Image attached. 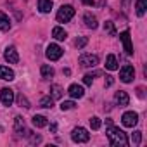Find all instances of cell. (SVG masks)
<instances>
[{
  "label": "cell",
  "mask_w": 147,
  "mask_h": 147,
  "mask_svg": "<svg viewBox=\"0 0 147 147\" xmlns=\"http://www.w3.org/2000/svg\"><path fill=\"white\" fill-rule=\"evenodd\" d=\"M107 138H109V142H111V145H114V147H126L128 145V137H126V133L123 131V130H119V128H116V126H109L107 128Z\"/></svg>",
  "instance_id": "6da1fadb"
},
{
  "label": "cell",
  "mask_w": 147,
  "mask_h": 147,
  "mask_svg": "<svg viewBox=\"0 0 147 147\" xmlns=\"http://www.w3.org/2000/svg\"><path fill=\"white\" fill-rule=\"evenodd\" d=\"M73 16H75V7L73 5H62L57 11V21L59 23H67L73 19Z\"/></svg>",
  "instance_id": "7a4b0ae2"
},
{
  "label": "cell",
  "mask_w": 147,
  "mask_h": 147,
  "mask_svg": "<svg viewBox=\"0 0 147 147\" xmlns=\"http://www.w3.org/2000/svg\"><path fill=\"white\" fill-rule=\"evenodd\" d=\"M71 138L75 140V142H78V144H85V142H88L90 133H88V130H87V128L78 126V128H75V130L71 131Z\"/></svg>",
  "instance_id": "3957f363"
},
{
  "label": "cell",
  "mask_w": 147,
  "mask_h": 147,
  "mask_svg": "<svg viewBox=\"0 0 147 147\" xmlns=\"http://www.w3.org/2000/svg\"><path fill=\"white\" fill-rule=\"evenodd\" d=\"M133 78H135V69H133V66L125 64L119 69V80L123 83H130V82H133Z\"/></svg>",
  "instance_id": "277c9868"
},
{
  "label": "cell",
  "mask_w": 147,
  "mask_h": 147,
  "mask_svg": "<svg viewBox=\"0 0 147 147\" xmlns=\"http://www.w3.org/2000/svg\"><path fill=\"white\" fill-rule=\"evenodd\" d=\"M121 123H123V126H126V128H133V126L138 123V114L133 113V111H126V113L121 116Z\"/></svg>",
  "instance_id": "5b68a950"
},
{
  "label": "cell",
  "mask_w": 147,
  "mask_h": 147,
  "mask_svg": "<svg viewBox=\"0 0 147 147\" xmlns=\"http://www.w3.org/2000/svg\"><path fill=\"white\" fill-rule=\"evenodd\" d=\"M45 55H47V59H50V61H57V59L62 57V49H61L57 43H50V45L47 47V50H45Z\"/></svg>",
  "instance_id": "8992f818"
},
{
  "label": "cell",
  "mask_w": 147,
  "mask_h": 147,
  "mask_svg": "<svg viewBox=\"0 0 147 147\" xmlns=\"http://www.w3.org/2000/svg\"><path fill=\"white\" fill-rule=\"evenodd\" d=\"M80 64H82L83 67H95V66L99 64V57L94 55V54H83V55L80 57Z\"/></svg>",
  "instance_id": "52a82bcc"
},
{
  "label": "cell",
  "mask_w": 147,
  "mask_h": 147,
  "mask_svg": "<svg viewBox=\"0 0 147 147\" xmlns=\"http://www.w3.org/2000/svg\"><path fill=\"white\" fill-rule=\"evenodd\" d=\"M119 40L123 42V47L126 50L128 55H133V45H131V38H130V31L125 30L123 33H119Z\"/></svg>",
  "instance_id": "ba28073f"
},
{
  "label": "cell",
  "mask_w": 147,
  "mask_h": 147,
  "mask_svg": "<svg viewBox=\"0 0 147 147\" xmlns=\"http://www.w3.org/2000/svg\"><path fill=\"white\" fill-rule=\"evenodd\" d=\"M0 100H2L4 106H12V102H14V92L11 88H2V90H0Z\"/></svg>",
  "instance_id": "9c48e42d"
},
{
  "label": "cell",
  "mask_w": 147,
  "mask_h": 147,
  "mask_svg": "<svg viewBox=\"0 0 147 147\" xmlns=\"http://www.w3.org/2000/svg\"><path fill=\"white\" fill-rule=\"evenodd\" d=\"M4 59H5L9 64H16V62L19 61V55H18L16 47H7L5 52H4Z\"/></svg>",
  "instance_id": "30bf717a"
},
{
  "label": "cell",
  "mask_w": 147,
  "mask_h": 147,
  "mask_svg": "<svg viewBox=\"0 0 147 147\" xmlns=\"http://www.w3.org/2000/svg\"><path fill=\"white\" fill-rule=\"evenodd\" d=\"M67 94L71 95V99H82V97H83V94H85V90H83V87H82V85L73 83V85L67 88Z\"/></svg>",
  "instance_id": "8fae6325"
},
{
  "label": "cell",
  "mask_w": 147,
  "mask_h": 147,
  "mask_svg": "<svg viewBox=\"0 0 147 147\" xmlns=\"http://www.w3.org/2000/svg\"><path fill=\"white\" fill-rule=\"evenodd\" d=\"M114 102H116L119 107H125V106H128L130 97H128V94H126V92L119 90V92H116V95H114Z\"/></svg>",
  "instance_id": "7c38bea8"
},
{
  "label": "cell",
  "mask_w": 147,
  "mask_h": 147,
  "mask_svg": "<svg viewBox=\"0 0 147 147\" xmlns=\"http://www.w3.org/2000/svg\"><path fill=\"white\" fill-rule=\"evenodd\" d=\"M14 71L7 66H0V80H5V82H12L14 80Z\"/></svg>",
  "instance_id": "4fadbf2b"
},
{
  "label": "cell",
  "mask_w": 147,
  "mask_h": 147,
  "mask_svg": "<svg viewBox=\"0 0 147 147\" xmlns=\"http://www.w3.org/2000/svg\"><path fill=\"white\" fill-rule=\"evenodd\" d=\"M14 128H16V131H18L19 135H24V137L31 133V131H28V130H26V126H24V119H23L21 116H18V118H16V123H14Z\"/></svg>",
  "instance_id": "5bb4252c"
},
{
  "label": "cell",
  "mask_w": 147,
  "mask_h": 147,
  "mask_svg": "<svg viewBox=\"0 0 147 147\" xmlns=\"http://www.w3.org/2000/svg\"><path fill=\"white\" fill-rule=\"evenodd\" d=\"M83 21H85V26H87V28H90V30H95V28L99 26L97 18H95L94 14H90V12H87V14L83 16Z\"/></svg>",
  "instance_id": "9a60e30c"
},
{
  "label": "cell",
  "mask_w": 147,
  "mask_h": 147,
  "mask_svg": "<svg viewBox=\"0 0 147 147\" xmlns=\"http://www.w3.org/2000/svg\"><path fill=\"white\" fill-rule=\"evenodd\" d=\"M11 30V19L7 14L0 11V31H9Z\"/></svg>",
  "instance_id": "2e32d148"
},
{
  "label": "cell",
  "mask_w": 147,
  "mask_h": 147,
  "mask_svg": "<svg viewBox=\"0 0 147 147\" xmlns=\"http://www.w3.org/2000/svg\"><path fill=\"white\" fill-rule=\"evenodd\" d=\"M38 11L47 14L52 11V0H38Z\"/></svg>",
  "instance_id": "e0dca14e"
},
{
  "label": "cell",
  "mask_w": 147,
  "mask_h": 147,
  "mask_svg": "<svg viewBox=\"0 0 147 147\" xmlns=\"http://www.w3.org/2000/svg\"><path fill=\"white\" fill-rule=\"evenodd\" d=\"M40 73H42V78H43V80H49V78L54 76V67L49 66V64H43V66L40 67Z\"/></svg>",
  "instance_id": "ac0fdd59"
},
{
  "label": "cell",
  "mask_w": 147,
  "mask_h": 147,
  "mask_svg": "<svg viewBox=\"0 0 147 147\" xmlns=\"http://www.w3.org/2000/svg\"><path fill=\"white\" fill-rule=\"evenodd\" d=\"M52 36L55 38V40H59V42H62V40H66L67 38V33L61 28V26H55L54 30H52Z\"/></svg>",
  "instance_id": "d6986e66"
},
{
  "label": "cell",
  "mask_w": 147,
  "mask_h": 147,
  "mask_svg": "<svg viewBox=\"0 0 147 147\" xmlns=\"http://www.w3.org/2000/svg\"><path fill=\"white\" fill-rule=\"evenodd\" d=\"M31 121H33V125H35L36 128H43V126H47V125H49L47 118H45V116H42V114H35Z\"/></svg>",
  "instance_id": "ffe728a7"
},
{
  "label": "cell",
  "mask_w": 147,
  "mask_h": 147,
  "mask_svg": "<svg viewBox=\"0 0 147 147\" xmlns=\"http://www.w3.org/2000/svg\"><path fill=\"white\" fill-rule=\"evenodd\" d=\"M106 67H107L109 71H116V69H118L116 55H113V54H109V55H107V59H106Z\"/></svg>",
  "instance_id": "44dd1931"
},
{
  "label": "cell",
  "mask_w": 147,
  "mask_h": 147,
  "mask_svg": "<svg viewBox=\"0 0 147 147\" xmlns=\"http://www.w3.org/2000/svg\"><path fill=\"white\" fill-rule=\"evenodd\" d=\"M145 9H147V0H137V4H135V12L137 16H144L145 14Z\"/></svg>",
  "instance_id": "7402d4cb"
},
{
  "label": "cell",
  "mask_w": 147,
  "mask_h": 147,
  "mask_svg": "<svg viewBox=\"0 0 147 147\" xmlns=\"http://www.w3.org/2000/svg\"><path fill=\"white\" fill-rule=\"evenodd\" d=\"M50 92H52V94H50L52 99H61V97H62V88H61L59 85H52V87H50Z\"/></svg>",
  "instance_id": "603a6c76"
},
{
  "label": "cell",
  "mask_w": 147,
  "mask_h": 147,
  "mask_svg": "<svg viewBox=\"0 0 147 147\" xmlns=\"http://www.w3.org/2000/svg\"><path fill=\"white\" fill-rule=\"evenodd\" d=\"M40 106H42V107H45V109H49V107H52V106H54V99H52L50 95H49V97H42Z\"/></svg>",
  "instance_id": "cb8c5ba5"
},
{
  "label": "cell",
  "mask_w": 147,
  "mask_h": 147,
  "mask_svg": "<svg viewBox=\"0 0 147 147\" xmlns=\"http://www.w3.org/2000/svg\"><path fill=\"white\" fill-rule=\"evenodd\" d=\"M97 75H99V73H88V75H85V76H83V83H85V85H92V83H94V78H95Z\"/></svg>",
  "instance_id": "d4e9b609"
},
{
  "label": "cell",
  "mask_w": 147,
  "mask_h": 147,
  "mask_svg": "<svg viewBox=\"0 0 147 147\" xmlns=\"http://www.w3.org/2000/svg\"><path fill=\"white\" fill-rule=\"evenodd\" d=\"M104 31H106V33H109V35H116L114 24H113L111 21H106V24H104Z\"/></svg>",
  "instance_id": "484cf974"
},
{
  "label": "cell",
  "mask_w": 147,
  "mask_h": 147,
  "mask_svg": "<svg viewBox=\"0 0 147 147\" xmlns=\"http://www.w3.org/2000/svg\"><path fill=\"white\" fill-rule=\"evenodd\" d=\"M90 126H92V130H99L100 128V119L97 116H92L90 118Z\"/></svg>",
  "instance_id": "4316f807"
},
{
  "label": "cell",
  "mask_w": 147,
  "mask_h": 147,
  "mask_svg": "<svg viewBox=\"0 0 147 147\" xmlns=\"http://www.w3.org/2000/svg\"><path fill=\"white\" fill-rule=\"evenodd\" d=\"M73 107H75V102H73V100H64V102L61 104V109H62V111H69V109H73Z\"/></svg>",
  "instance_id": "83f0119b"
},
{
  "label": "cell",
  "mask_w": 147,
  "mask_h": 147,
  "mask_svg": "<svg viewBox=\"0 0 147 147\" xmlns=\"http://www.w3.org/2000/svg\"><path fill=\"white\" fill-rule=\"evenodd\" d=\"M18 102H19L23 107H26V109L30 107V102H28V99H26L24 95H19V97H18Z\"/></svg>",
  "instance_id": "f1b7e54d"
},
{
  "label": "cell",
  "mask_w": 147,
  "mask_h": 147,
  "mask_svg": "<svg viewBox=\"0 0 147 147\" xmlns=\"http://www.w3.org/2000/svg\"><path fill=\"white\" fill-rule=\"evenodd\" d=\"M131 138H133V144L138 145L140 140H142V131H133V137H131Z\"/></svg>",
  "instance_id": "f546056e"
},
{
  "label": "cell",
  "mask_w": 147,
  "mask_h": 147,
  "mask_svg": "<svg viewBox=\"0 0 147 147\" xmlns=\"http://www.w3.org/2000/svg\"><path fill=\"white\" fill-rule=\"evenodd\" d=\"M87 42H88V40H87L85 36H82V38H78V40H76V47H78V49H83V47L87 45Z\"/></svg>",
  "instance_id": "4dcf8cb0"
},
{
  "label": "cell",
  "mask_w": 147,
  "mask_h": 147,
  "mask_svg": "<svg viewBox=\"0 0 147 147\" xmlns=\"http://www.w3.org/2000/svg\"><path fill=\"white\" fill-rule=\"evenodd\" d=\"M31 144H38V142H42V137L40 135H31Z\"/></svg>",
  "instance_id": "1f68e13d"
},
{
  "label": "cell",
  "mask_w": 147,
  "mask_h": 147,
  "mask_svg": "<svg viewBox=\"0 0 147 147\" xmlns=\"http://www.w3.org/2000/svg\"><path fill=\"white\" fill-rule=\"evenodd\" d=\"M107 80H106V87H111L113 85V76H106Z\"/></svg>",
  "instance_id": "d6a6232c"
},
{
  "label": "cell",
  "mask_w": 147,
  "mask_h": 147,
  "mask_svg": "<svg viewBox=\"0 0 147 147\" xmlns=\"http://www.w3.org/2000/svg\"><path fill=\"white\" fill-rule=\"evenodd\" d=\"M83 4H87V5H94V0H82Z\"/></svg>",
  "instance_id": "836d02e7"
},
{
  "label": "cell",
  "mask_w": 147,
  "mask_h": 147,
  "mask_svg": "<svg viewBox=\"0 0 147 147\" xmlns=\"http://www.w3.org/2000/svg\"><path fill=\"white\" fill-rule=\"evenodd\" d=\"M55 130H57V125L52 123V125H50V131H55Z\"/></svg>",
  "instance_id": "e575fe53"
}]
</instances>
